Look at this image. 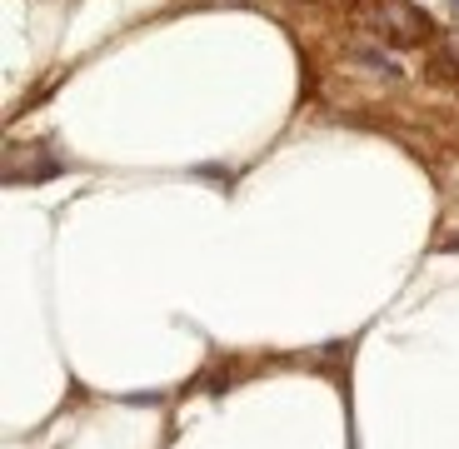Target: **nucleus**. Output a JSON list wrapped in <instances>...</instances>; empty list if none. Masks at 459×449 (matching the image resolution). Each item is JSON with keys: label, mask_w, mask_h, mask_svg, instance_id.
I'll return each instance as SVG.
<instances>
[{"label": "nucleus", "mask_w": 459, "mask_h": 449, "mask_svg": "<svg viewBox=\"0 0 459 449\" xmlns=\"http://www.w3.org/2000/svg\"><path fill=\"white\" fill-rule=\"evenodd\" d=\"M449 11H455V15H459V0H449Z\"/></svg>", "instance_id": "obj_1"}]
</instances>
